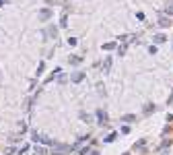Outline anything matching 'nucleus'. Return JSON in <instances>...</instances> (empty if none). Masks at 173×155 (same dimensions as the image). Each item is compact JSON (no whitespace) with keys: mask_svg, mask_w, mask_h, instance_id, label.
<instances>
[{"mask_svg":"<svg viewBox=\"0 0 173 155\" xmlns=\"http://www.w3.org/2000/svg\"><path fill=\"white\" fill-rule=\"evenodd\" d=\"M31 139H33V143H41V145H48V147H54L56 145L52 139H48V136H43L39 132H31Z\"/></svg>","mask_w":173,"mask_h":155,"instance_id":"obj_1","label":"nucleus"},{"mask_svg":"<svg viewBox=\"0 0 173 155\" xmlns=\"http://www.w3.org/2000/svg\"><path fill=\"white\" fill-rule=\"evenodd\" d=\"M68 151H70L68 145H54V147H52V153L54 155H62V153H68Z\"/></svg>","mask_w":173,"mask_h":155,"instance_id":"obj_2","label":"nucleus"},{"mask_svg":"<svg viewBox=\"0 0 173 155\" xmlns=\"http://www.w3.org/2000/svg\"><path fill=\"white\" fill-rule=\"evenodd\" d=\"M159 25H161V27H169V25H171V19H169V17H165V15H159Z\"/></svg>","mask_w":173,"mask_h":155,"instance_id":"obj_3","label":"nucleus"},{"mask_svg":"<svg viewBox=\"0 0 173 155\" xmlns=\"http://www.w3.org/2000/svg\"><path fill=\"white\" fill-rule=\"evenodd\" d=\"M153 41H155V44H165V41H167V35H165V33H157V35L153 37Z\"/></svg>","mask_w":173,"mask_h":155,"instance_id":"obj_4","label":"nucleus"},{"mask_svg":"<svg viewBox=\"0 0 173 155\" xmlns=\"http://www.w3.org/2000/svg\"><path fill=\"white\" fill-rule=\"evenodd\" d=\"M97 120H99V124H105V120H107V114L103 110H97Z\"/></svg>","mask_w":173,"mask_h":155,"instance_id":"obj_5","label":"nucleus"},{"mask_svg":"<svg viewBox=\"0 0 173 155\" xmlns=\"http://www.w3.org/2000/svg\"><path fill=\"white\" fill-rule=\"evenodd\" d=\"M83 79H85V75H83V73H74V75H72V81H74V83H81Z\"/></svg>","mask_w":173,"mask_h":155,"instance_id":"obj_6","label":"nucleus"},{"mask_svg":"<svg viewBox=\"0 0 173 155\" xmlns=\"http://www.w3.org/2000/svg\"><path fill=\"white\" fill-rule=\"evenodd\" d=\"M50 17H52V11H41V15H39V19H41V21H48Z\"/></svg>","mask_w":173,"mask_h":155,"instance_id":"obj_7","label":"nucleus"},{"mask_svg":"<svg viewBox=\"0 0 173 155\" xmlns=\"http://www.w3.org/2000/svg\"><path fill=\"white\" fill-rule=\"evenodd\" d=\"M111 66V58H105V62H103V73H107Z\"/></svg>","mask_w":173,"mask_h":155,"instance_id":"obj_8","label":"nucleus"},{"mask_svg":"<svg viewBox=\"0 0 173 155\" xmlns=\"http://www.w3.org/2000/svg\"><path fill=\"white\" fill-rule=\"evenodd\" d=\"M116 41H109V44H103V50H116Z\"/></svg>","mask_w":173,"mask_h":155,"instance_id":"obj_9","label":"nucleus"},{"mask_svg":"<svg viewBox=\"0 0 173 155\" xmlns=\"http://www.w3.org/2000/svg\"><path fill=\"white\" fill-rule=\"evenodd\" d=\"M126 50H128V46H126V44H122V46L118 48V54H120V56H124V54H126Z\"/></svg>","mask_w":173,"mask_h":155,"instance_id":"obj_10","label":"nucleus"},{"mask_svg":"<svg viewBox=\"0 0 173 155\" xmlns=\"http://www.w3.org/2000/svg\"><path fill=\"white\" fill-rule=\"evenodd\" d=\"M144 143H146V141H138L134 149H136V151H142V149H144Z\"/></svg>","mask_w":173,"mask_h":155,"instance_id":"obj_11","label":"nucleus"},{"mask_svg":"<svg viewBox=\"0 0 173 155\" xmlns=\"http://www.w3.org/2000/svg\"><path fill=\"white\" fill-rule=\"evenodd\" d=\"M33 153H35V155H46V151H43L41 147H35V149H33Z\"/></svg>","mask_w":173,"mask_h":155,"instance_id":"obj_12","label":"nucleus"},{"mask_svg":"<svg viewBox=\"0 0 173 155\" xmlns=\"http://www.w3.org/2000/svg\"><path fill=\"white\" fill-rule=\"evenodd\" d=\"M70 62L72 64H79L81 62V56H70Z\"/></svg>","mask_w":173,"mask_h":155,"instance_id":"obj_13","label":"nucleus"},{"mask_svg":"<svg viewBox=\"0 0 173 155\" xmlns=\"http://www.w3.org/2000/svg\"><path fill=\"white\" fill-rule=\"evenodd\" d=\"M124 122H134V116L132 114H126L124 116Z\"/></svg>","mask_w":173,"mask_h":155,"instance_id":"obj_14","label":"nucleus"},{"mask_svg":"<svg viewBox=\"0 0 173 155\" xmlns=\"http://www.w3.org/2000/svg\"><path fill=\"white\" fill-rule=\"evenodd\" d=\"M165 13H167V15H173V4H167V6H165Z\"/></svg>","mask_w":173,"mask_h":155,"instance_id":"obj_15","label":"nucleus"},{"mask_svg":"<svg viewBox=\"0 0 173 155\" xmlns=\"http://www.w3.org/2000/svg\"><path fill=\"white\" fill-rule=\"evenodd\" d=\"M58 81H60V83H64V81H66V75H62L60 71H58Z\"/></svg>","mask_w":173,"mask_h":155,"instance_id":"obj_16","label":"nucleus"},{"mask_svg":"<svg viewBox=\"0 0 173 155\" xmlns=\"http://www.w3.org/2000/svg\"><path fill=\"white\" fill-rule=\"evenodd\" d=\"M60 25H62V27H66V25H68V19H66V15L62 17V19H60Z\"/></svg>","mask_w":173,"mask_h":155,"instance_id":"obj_17","label":"nucleus"},{"mask_svg":"<svg viewBox=\"0 0 173 155\" xmlns=\"http://www.w3.org/2000/svg\"><path fill=\"white\" fill-rule=\"evenodd\" d=\"M76 44H79V41H76V37H70V39H68V46H76Z\"/></svg>","mask_w":173,"mask_h":155,"instance_id":"obj_18","label":"nucleus"},{"mask_svg":"<svg viewBox=\"0 0 173 155\" xmlns=\"http://www.w3.org/2000/svg\"><path fill=\"white\" fill-rule=\"evenodd\" d=\"M43 68H46V64H43V62H41V64L37 66V75H41V73H43Z\"/></svg>","mask_w":173,"mask_h":155,"instance_id":"obj_19","label":"nucleus"}]
</instances>
